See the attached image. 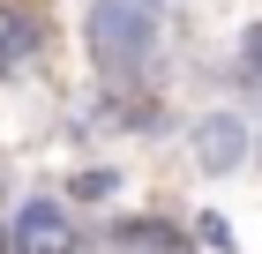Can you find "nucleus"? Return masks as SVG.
<instances>
[{
	"mask_svg": "<svg viewBox=\"0 0 262 254\" xmlns=\"http://www.w3.org/2000/svg\"><path fill=\"white\" fill-rule=\"evenodd\" d=\"M150 45H158V8L150 0H90V60L113 82L142 75Z\"/></svg>",
	"mask_w": 262,
	"mask_h": 254,
	"instance_id": "1",
	"label": "nucleus"
},
{
	"mask_svg": "<svg viewBox=\"0 0 262 254\" xmlns=\"http://www.w3.org/2000/svg\"><path fill=\"white\" fill-rule=\"evenodd\" d=\"M8 254H90V247H82L75 217L60 202H23L15 232H8Z\"/></svg>",
	"mask_w": 262,
	"mask_h": 254,
	"instance_id": "2",
	"label": "nucleus"
},
{
	"mask_svg": "<svg viewBox=\"0 0 262 254\" xmlns=\"http://www.w3.org/2000/svg\"><path fill=\"white\" fill-rule=\"evenodd\" d=\"M195 157H202V172H232V165L247 157V127L232 112H210L195 127Z\"/></svg>",
	"mask_w": 262,
	"mask_h": 254,
	"instance_id": "3",
	"label": "nucleus"
},
{
	"mask_svg": "<svg viewBox=\"0 0 262 254\" xmlns=\"http://www.w3.org/2000/svg\"><path fill=\"white\" fill-rule=\"evenodd\" d=\"M30 45H38L30 15H23L15 0H0V67H15V60H30Z\"/></svg>",
	"mask_w": 262,
	"mask_h": 254,
	"instance_id": "4",
	"label": "nucleus"
},
{
	"mask_svg": "<svg viewBox=\"0 0 262 254\" xmlns=\"http://www.w3.org/2000/svg\"><path fill=\"white\" fill-rule=\"evenodd\" d=\"M120 247H135V254H180V239L165 232V224H127Z\"/></svg>",
	"mask_w": 262,
	"mask_h": 254,
	"instance_id": "5",
	"label": "nucleus"
},
{
	"mask_svg": "<svg viewBox=\"0 0 262 254\" xmlns=\"http://www.w3.org/2000/svg\"><path fill=\"white\" fill-rule=\"evenodd\" d=\"M113 187H120V179H113V172H82V179H75V195H82V202H105V195H113Z\"/></svg>",
	"mask_w": 262,
	"mask_h": 254,
	"instance_id": "6",
	"label": "nucleus"
},
{
	"mask_svg": "<svg viewBox=\"0 0 262 254\" xmlns=\"http://www.w3.org/2000/svg\"><path fill=\"white\" fill-rule=\"evenodd\" d=\"M195 239H202L210 254H225V247H232V232H225V217H202V224H195Z\"/></svg>",
	"mask_w": 262,
	"mask_h": 254,
	"instance_id": "7",
	"label": "nucleus"
},
{
	"mask_svg": "<svg viewBox=\"0 0 262 254\" xmlns=\"http://www.w3.org/2000/svg\"><path fill=\"white\" fill-rule=\"evenodd\" d=\"M240 67H247V75H262V22L240 38Z\"/></svg>",
	"mask_w": 262,
	"mask_h": 254,
	"instance_id": "8",
	"label": "nucleus"
},
{
	"mask_svg": "<svg viewBox=\"0 0 262 254\" xmlns=\"http://www.w3.org/2000/svg\"><path fill=\"white\" fill-rule=\"evenodd\" d=\"M0 254H8V232H0Z\"/></svg>",
	"mask_w": 262,
	"mask_h": 254,
	"instance_id": "9",
	"label": "nucleus"
}]
</instances>
